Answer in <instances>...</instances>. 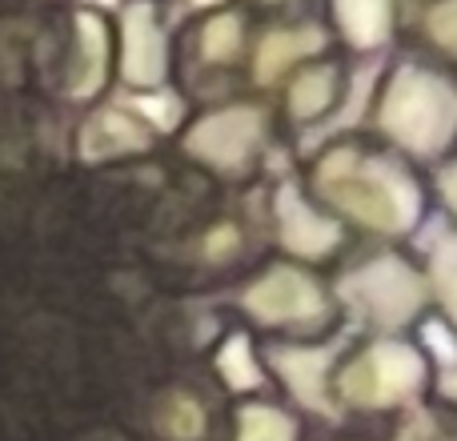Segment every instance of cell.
<instances>
[{
	"label": "cell",
	"instance_id": "1",
	"mask_svg": "<svg viewBox=\"0 0 457 441\" xmlns=\"http://www.w3.org/2000/svg\"><path fill=\"white\" fill-rule=\"evenodd\" d=\"M305 185L349 233L402 245L429 217V181L413 161L361 129L325 137L305 161Z\"/></svg>",
	"mask_w": 457,
	"mask_h": 441
},
{
	"label": "cell",
	"instance_id": "2",
	"mask_svg": "<svg viewBox=\"0 0 457 441\" xmlns=\"http://www.w3.org/2000/svg\"><path fill=\"white\" fill-rule=\"evenodd\" d=\"M365 133L418 169H434L457 153V72L413 48L389 53L370 88Z\"/></svg>",
	"mask_w": 457,
	"mask_h": 441
},
{
	"label": "cell",
	"instance_id": "3",
	"mask_svg": "<svg viewBox=\"0 0 457 441\" xmlns=\"http://www.w3.org/2000/svg\"><path fill=\"white\" fill-rule=\"evenodd\" d=\"M341 317H353L373 337L405 333L434 309L426 265L397 245H378L333 281Z\"/></svg>",
	"mask_w": 457,
	"mask_h": 441
},
{
	"label": "cell",
	"instance_id": "4",
	"mask_svg": "<svg viewBox=\"0 0 457 441\" xmlns=\"http://www.w3.org/2000/svg\"><path fill=\"white\" fill-rule=\"evenodd\" d=\"M237 305L253 325L273 333H289V337H321L337 325L341 305L333 297V281L317 273V265H301V261H273L257 277L241 285Z\"/></svg>",
	"mask_w": 457,
	"mask_h": 441
},
{
	"label": "cell",
	"instance_id": "5",
	"mask_svg": "<svg viewBox=\"0 0 457 441\" xmlns=\"http://www.w3.org/2000/svg\"><path fill=\"white\" fill-rule=\"evenodd\" d=\"M273 129L277 112L269 104V96H228V101L201 109L185 125L181 149L185 157H193L201 169H209L217 177H249L269 157Z\"/></svg>",
	"mask_w": 457,
	"mask_h": 441
},
{
	"label": "cell",
	"instance_id": "6",
	"mask_svg": "<svg viewBox=\"0 0 457 441\" xmlns=\"http://www.w3.org/2000/svg\"><path fill=\"white\" fill-rule=\"evenodd\" d=\"M429 386V357L418 341L389 333L349 354L333 373V397L353 410H397Z\"/></svg>",
	"mask_w": 457,
	"mask_h": 441
},
{
	"label": "cell",
	"instance_id": "7",
	"mask_svg": "<svg viewBox=\"0 0 457 441\" xmlns=\"http://www.w3.org/2000/svg\"><path fill=\"white\" fill-rule=\"evenodd\" d=\"M329 48H337V45H333L325 21L317 16V8L265 16V21H257V32H253L245 85L257 96H273L285 85V77H293L305 61L329 53Z\"/></svg>",
	"mask_w": 457,
	"mask_h": 441
},
{
	"label": "cell",
	"instance_id": "8",
	"mask_svg": "<svg viewBox=\"0 0 457 441\" xmlns=\"http://www.w3.org/2000/svg\"><path fill=\"white\" fill-rule=\"evenodd\" d=\"M349 93H353V61L329 48V53L305 61L293 77H285V85L269 96V104L285 129L313 133V129H325L341 117Z\"/></svg>",
	"mask_w": 457,
	"mask_h": 441
},
{
	"label": "cell",
	"instance_id": "9",
	"mask_svg": "<svg viewBox=\"0 0 457 441\" xmlns=\"http://www.w3.org/2000/svg\"><path fill=\"white\" fill-rule=\"evenodd\" d=\"M413 0H317L333 45L345 61H386L405 45Z\"/></svg>",
	"mask_w": 457,
	"mask_h": 441
},
{
	"label": "cell",
	"instance_id": "10",
	"mask_svg": "<svg viewBox=\"0 0 457 441\" xmlns=\"http://www.w3.org/2000/svg\"><path fill=\"white\" fill-rule=\"evenodd\" d=\"M269 217H273V233L281 253L289 261H301V265H321L333 253H341V245L349 241V229L301 181L277 185L273 201H269Z\"/></svg>",
	"mask_w": 457,
	"mask_h": 441
},
{
	"label": "cell",
	"instance_id": "11",
	"mask_svg": "<svg viewBox=\"0 0 457 441\" xmlns=\"http://www.w3.org/2000/svg\"><path fill=\"white\" fill-rule=\"evenodd\" d=\"M117 72L133 93H165L173 77V40L153 0L120 4Z\"/></svg>",
	"mask_w": 457,
	"mask_h": 441
},
{
	"label": "cell",
	"instance_id": "12",
	"mask_svg": "<svg viewBox=\"0 0 457 441\" xmlns=\"http://www.w3.org/2000/svg\"><path fill=\"white\" fill-rule=\"evenodd\" d=\"M261 16L245 0H221L201 8L193 24V64L209 77H237L249 69V48Z\"/></svg>",
	"mask_w": 457,
	"mask_h": 441
},
{
	"label": "cell",
	"instance_id": "13",
	"mask_svg": "<svg viewBox=\"0 0 457 441\" xmlns=\"http://www.w3.org/2000/svg\"><path fill=\"white\" fill-rule=\"evenodd\" d=\"M341 357L337 341H277L265 349V365L285 381L293 402L309 413L333 418L337 397H333V365Z\"/></svg>",
	"mask_w": 457,
	"mask_h": 441
},
{
	"label": "cell",
	"instance_id": "14",
	"mask_svg": "<svg viewBox=\"0 0 457 441\" xmlns=\"http://www.w3.org/2000/svg\"><path fill=\"white\" fill-rule=\"evenodd\" d=\"M149 145H153V125L137 109H120V104L93 112L85 121V129H80V157L88 165L149 153Z\"/></svg>",
	"mask_w": 457,
	"mask_h": 441
},
{
	"label": "cell",
	"instance_id": "15",
	"mask_svg": "<svg viewBox=\"0 0 457 441\" xmlns=\"http://www.w3.org/2000/svg\"><path fill=\"white\" fill-rule=\"evenodd\" d=\"M457 72V0H413L405 45Z\"/></svg>",
	"mask_w": 457,
	"mask_h": 441
},
{
	"label": "cell",
	"instance_id": "16",
	"mask_svg": "<svg viewBox=\"0 0 457 441\" xmlns=\"http://www.w3.org/2000/svg\"><path fill=\"white\" fill-rule=\"evenodd\" d=\"M77 40H80V69L77 80H72V96H96L104 88V77H109L112 64V37L109 24L96 12H80L77 16Z\"/></svg>",
	"mask_w": 457,
	"mask_h": 441
},
{
	"label": "cell",
	"instance_id": "17",
	"mask_svg": "<svg viewBox=\"0 0 457 441\" xmlns=\"http://www.w3.org/2000/svg\"><path fill=\"white\" fill-rule=\"evenodd\" d=\"M426 277H429V293H434V309L445 321V329L457 337V229L442 233L426 253Z\"/></svg>",
	"mask_w": 457,
	"mask_h": 441
},
{
	"label": "cell",
	"instance_id": "18",
	"mask_svg": "<svg viewBox=\"0 0 457 441\" xmlns=\"http://www.w3.org/2000/svg\"><path fill=\"white\" fill-rule=\"evenodd\" d=\"M217 373L225 378L228 389H237V394H249V389L261 386V362H257V349H253V341L245 337V333H233V337H225L221 354H217Z\"/></svg>",
	"mask_w": 457,
	"mask_h": 441
},
{
	"label": "cell",
	"instance_id": "19",
	"mask_svg": "<svg viewBox=\"0 0 457 441\" xmlns=\"http://www.w3.org/2000/svg\"><path fill=\"white\" fill-rule=\"evenodd\" d=\"M237 441H297V421L277 405H245L237 418Z\"/></svg>",
	"mask_w": 457,
	"mask_h": 441
},
{
	"label": "cell",
	"instance_id": "20",
	"mask_svg": "<svg viewBox=\"0 0 457 441\" xmlns=\"http://www.w3.org/2000/svg\"><path fill=\"white\" fill-rule=\"evenodd\" d=\"M161 429L177 441H197L205 434V410H201V402H193L189 394L169 397L165 413H161Z\"/></svg>",
	"mask_w": 457,
	"mask_h": 441
},
{
	"label": "cell",
	"instance_id": "21",
	"mask_svg": "<svg viewBox=\"0 0 457 441\" xmlns=\"http://www.w3.org/2000/svg\"><path fill=\"white\" fill-rule=\"evenodd\" d=\"M429 201L450 217V225L457 229V153H450L445 161H437L429 169Z\"/></svg>",
	"mask_w": 457,
	"mask_h": 441
},
{
	"label": "cell",
	"instance_id": "22",
	"mask_svg": "<svg viewBox=\"0 0 457 441\" xmlns=\"http://www.w3.org/2000/svg\"><path fill=\"white\" fill-rule=\"evenodd\" d=\"M253 12L265 21V16H285V12H301V0H245Z\"/></svg>",
	"mask_w": 457,
	"mask_h": 441
},
{
	"label": "cell",
	"instance_id": "23",
	"mask_svg": "<svg viewBox=\"0 0 457 441\" xmlns=\"http://www.w3.org/2000/svg\"><path fill=\"white\" fill-rule=\"evenodd\" d=\"M437 394H442L445 402L457 405V357L442 370V378H437Z\"/></svg>",
	"mask_w": 457,
	"mask_h": 441
}]
</instances>
